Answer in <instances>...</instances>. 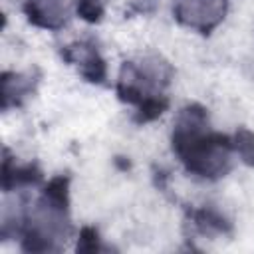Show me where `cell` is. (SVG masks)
I'll list each match as a JSON object with an SVG mask.
<instances>
[{
    "instance_id": "1",
    "label": "cell",
    "mask_w": 254,
    "mask_h": 254,
    "mask_svg": "<svg viewBox=\"0 0 254 254\" xmlns=\"http://www.w3.org/2000/svg\"><path fill=\"white\" fill-rule=\"evenodd\" d=\"M226 2L224 0H179L177 14L181 22L198 28L210 30L224 16Z\"/></svg>"
},
{
    "instance_id": "3",
    "label": "cell",
    "mask_w": 254,
    "mask_h": 254,
    "mask_svg": "<svg viewBox=\"0 0 254 254\" xmlns=\"http://www.w3.org/2000/svg\"><path fill=\"white\" fill-rule=\"evenodd\" d=\"M77 12L85 18V20H99L101 12H103V4L101 0H77Z\"/></svg>"
},
{
    "instance_id": "4",
    "label": "cell",
    "mask_w": 254,
    "mask_h": 254,
    "mask_svg": "<svg viewBox=\"0 0 254 254\" xmlns=\"http://www.w3.org/2000/svg\"><path fill=\"white\" fill-rule=\"evenodd\" d=\"M135 2L139 4L141 10H151V8L157 4V0H135Z\"/></svg>"
},
{
    "instance_id": "2",
    "label": "cell",
    "mask_w": 254,
    "mask_h": 254,
    "mask_svg": "<svg viewBox=\"0 0 254 254\" xmlns=\"http://www.w3.org/2000/svg\"><path fill=\"white\" fill-rule=\"evenodd\" d=\"M236 149H238L242 161L254 167V133L238 131V135H236Z\"/></svg>"
}]
</instances>
